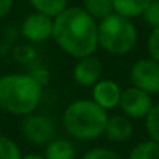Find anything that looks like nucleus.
Here are the masks:
<instances>
[{"mask_svg":"<svg viewBox=\"0 0 159 159\" xmlns=\"http://www.w3.org/2000/svg\"><path fill=\"white\" fill-rule=\"evenodd\" d=\"M151 0H112V8L116 14H120L126 19L142 17Z\"/></svg>","mask_w":159,"mask_h":159,"instance_id":"nucleus-13","label":"nucleus"},{"mask_svg":"<svg viewBox=\"0 0 159 159\" xmlns=\"http://www.w3.org/2000/svg\"><path fill=\"white\" fill-rule=\"evenodd\" d=\"M102 75H103V62L95 55L78 58L72 70L75 83L83 88H92L97 81L102 80Z\"/></svg>","mask_w":159,"mask_h":159,"instance_id":"nucleus-9","label":"nucleus"},{"mask_svg":"<svg viewBox=\"0 0 159 159\" xmlns=\"http://www.w3.org/2000/svg\"><path fill=\"white\" fill-rule=\"evenodd\" d=\"M133 134H134V125L129 117H126L125 114H114L108 117L103 136H106L109 142L125 143L133 137Z\"/></svg>","mask_w":159,"mask_h":159,"instance_id":"nucleus-11","label":"nucleus"},{"mask_svg":"<svg viewBox=\"0 0 159 159\" xmlns=\"http://www.w3.org/2000/svg\"><path fill=\"white\" fill-rule=\"evenodd\" d=\"M33 11L42 13L50 17H56L69 7V0H28Z\"/></svg>","mask_w":159,"mask_h":159,"instance_id":"nucleus-15","label":"nucleus"},{"mask_svg":"<svg viewBox=\"0 0 159 159\" xmlns=\"http://www.w3.org/2000/svg\"><path fill=\"white\" fill-rule=\"evenodd\" d=\"M147 52L148 56L159 62V27L151 28L148 38H147Z\"/></svg>","mask_w":159,"mask_h":159,"instance_id":"nucleus-21","label":"nucleus"},{"mask_svg":"<svg viewBox=\"0 0 159 159\" xmlns=\"http://www.w3.org/2000/svg\"><path fill=\"white\" fill-rule=\"evenodd\" d=\"M129 81L150 95L159 94V62L150 56L137 59L129 69Z\"/></svg>","mask_w":159,"mask_h":159,"instance_id":"nucleus-6","label":"nucleus"},{"mask_svg":"<svg viewBox=\"0 0 159 159\" xmlns=\"http://www.w3.org/2000/svg\"><path fill=\"white\" fill-rule=\"evenodd\" d=\"M20 33L25 38V41L33 42V44H42V42L52 39L53 17L45 16L38 11H33L22 20Z\"/></svg>","mask_w":159,"mask_h":159,"instance_id":"nucleus-8","label":"nucleus"},{"mask_svg":"<svg viewBox=\"0 0 159 159\" xmlns=\"http://www.w3.org/2000/svg\"><path fill=\"white\" fill-rule=\"evenodd\" d=\"M145 120V131L148 134V139L159 143V103H154L150 112L147 114Z\"/></svg>","mask_w":159,"mask_h":159,"instance_id":"nucleus-18","label":"nucleus"},{"mask_svg":"<svg viewBox=\"0 0 159 159\" xmlns=\"http://www.w3.org/2000/svg\"><path fill=\"white\" fill-rule=\"evenodd\" d=\"M14 7V0H0V19L7 17Z\"/></svg>","mask_w":159,"mask_h":159,"instance_id":"nucleus-22","label":"nucleus"},{"mask_svg":"<svg viewBox=\"0 0 159 159\" xmlns=\"http://www.w3.org/2000/svg\"><path fill=\"white\" fill-rule=\"evenodd\" d=\"M52 39L66 55L78 59L98 50V22L81 7H67L53 19Z\"/></svg>","mask_w":159,"mask_h":159,"instance_id":"nucleus-1","label":"nucleus"},{"mask_svg":"<svg viewBox=\"0 0 159 159\" xmlns=\"http://www.w3.org/2000/svg\"><path fill=\"white\" fill-rule=\"evenodd\" d=\"M22 154L19 143L13 137L0 134V159H22Z\"/></svg>","mask_w":159,"mask_h":159,"instance_id":"nucleus-17","label":"nucleus"},{"mask_svg":"<svg viewBox=\"0 0 159 159\" xmlns=\"http://www.w3.org/2000/svg\"><path fill=\"white\" fill-rule=\"evenodd\" d=\"M108 117V111L92 98H78L66 106L61 122L67 136L76 140H95L103 136Z\"/></svg>","mask_w":159,"mask_h":159,"instance_id":"nucleus-3","label":"nucleus"},{"mask_svg":"<svg viewBox=\"0 0 159 159\" xmlns=\"http://www.w3.org/2000/svg\"><path fill=\"white\" fill-rule=\"evenodd\" d=\"M120 95H122V88L117 81L108 80V78H102L100 81H97L92 86V97L91 98L103 109L111 111L114 108H119Z\"/></svg>","mask_w":159,"mask_h":159,"instance_id":"nucleus-10","label":"nucleus"},{"mask_svg":"<svg viewBox=\"0 0 159 159\" xmlns=\"http://www.w3.org/2000/svg\"><path fill=\"white\" fill-rule=\"evenodd\" d=\"M45 159H76V148L72 140L55 137L44 147Z\"/></svg>","mask_w":159,"mask_h":159,"instance_id":"nucleus-12","label":"nucleus"},{"mask_svg":"<svg viewBox=\"0 0 159 159\" xmlns=\"http://www.w3.org/2000/svg\"><path fill=\"white\" fill-rule=\"evenodd\" d=\"M153 105H154L153 98L148 92H145L139 88H134V86L122 89L119 108H120L122 114H125L131 120L145 119L147 114L150 112V109L153 108Z\"/></svg>","mask_w":159,"mask_h":159,"instance_id":"nucleus-7","label":"nucleus"},{"mask_svg":"<svg viewBox=\"0 0 159 159\" xmlns=\"http://www.w3.org/2000/svg\"><path fill=\"white\" fill-rule=\"evenodd\" d=\"M81 159H122V156L112 150V148H108V147H94L91 150H88Z\"/></svg>","mask_w":159,"mask_h":159,"instance_id":"nucleus-19","label":"nucleus"},{"mask_svg":"<svg viewBox=\"0 0 159 159\" xmlns=\"http://www.w3.org/2000/svg\"><path fill=\"white\" fill-rule=\"evenodd\" d=\"M139 41L137 27L131 19L112 13L98 22V47L114 56L129 55Z\"/></svg>","mask_w":159,"mask_h":159,"instance_id":"nucleus-4","label":"nucleus"},{"mask_svg":"<svg viewBox=\"0 0 159 159\" xmlns=\"http://www.w3.org/2000/svg\"><path fill=\"white\" fill-rule=\"evenodd\" d=\"M126 159H159V143L151 139H145L137 142Z\"/></svg>","mask_w":159,"mask_h":159,"instance_id":"nucleus-16","label":"nucleus"},{"mask_svg":"<svg viewBox=\"0 0 159 159\" xmlns=\"http://www.w3.org/2000/svg\"><path fill=\"white\" fill-rule=\"evenodd\" d=\"M81 8L97 22H102L114 13L112 0H83Z\"/></svg>","mask_w":159,"mask_h":159,"instance_id":"nucleus-14","label":"nucleus"},{"mask_svg":"<svg viewBox=\"0 0 159 159\" xmlns=\"http://www.w3.org/2000/svg\"><path fill=\"white\" fill-rule=\"evenodd\" d=\"M20 134L28 143L34 147H45L56 137V123L50 116L34 111L22 117Z\"/></svg>","mask_w":159,"mask_h":159,"instance_id":"nucleus-5","label":"nucleus"},{"mask_svg":"<svg viewBox=\"0 0 159 159\" xmlns=\"http://www.w3.org/2000/svg\"><path fill=\"white\" fill-rule=\"evenodd\" d=\"M142 19L150 28L159 27V0H151L142 16Z\"/></svg>","mask_w":159,"mask_h":159,"instance_id":"nucleus-20","label":"nucleus"},{"mask_svg":"<svg viewBox=\"0 0 159 159\" xmlns=\"http://www.w3.org/2000/svg\"><path fill=\"white\" fill-rule=\"evenodd\" d=\"M22 159H45V156H44V153L31 151V153H25V154H22Z\"/></svg>","mask_w":159,"mask_h":159,"instance_id":"nucleus-23","label":"nucleus"},{"mask_svg":"<svg viewBox=\"0 0 159 159\" xmlns=\"http://www.w3.org/2000/svg\"><path fill=\"white\" fill-rule=\"evenodd\" d=\"M42 84L28 73H5L0 76V111L25 117L38 109L42 100Z\"/></svg>","mask_w":159,"mask_h":159,"instance_id":"nucleus-2","label":"nucleus"}]
</instances>
